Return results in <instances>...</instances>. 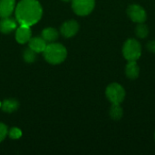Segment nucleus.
<instances>
[{"mask_svg":"<svg viewBox=\"0 0 155 155\" xmlns=\"http://www.w3.org/2000/svg\"><path fill=\"white\" fill-rule=\"evenodd\" d=\"M15 12L19 25L32 26L41 19L43 8L37 0H21L16 5Z\"/></svg>","mask_w":155,"mask_h":155,"instance_id":"1","label":"nucleus"},{"mask_svg":"<svg viewBox=\"0 0 155 155\" xmlns=\"http://www.w3.org/2000/svg\"><path fill=\"white\" fill-rule=\"evenodd\" d=\"M44 53L45 59L52 64H58L63 63L67 56L66 48L58 43H49L46 45Z\"/></svg>","mask_w":155,"mask_h":155,"instance_id":"2","label":"nucleus"},{"mask_svg":"<svg viewBox=\"0 0 155 155\" xmlns=\"http://www.w3.org/2000/svg\"><path fill=\"white\" fill-rule=\"evenodd\" d=\"M123 54L127 61H137L142 55L141 44L136 39H128L123 46Z\"/></svg>","mask_w":155,"mask_h":155,"instance_id":"3","label":"nucleus"},{"mask_svg":"<svg viewBox=\"0 0 155 155\" xmlns=\"http://www.w3.org/2000/svg\"><path fill=\"white\" fill-rule=\"evenodd\" d=\"M105 95L111 104H121L125 97V90L121 84L117 83H112L107 86L105 90Z\"/></svg>","mask_w":155,"mask_h":155,"instance_id":"4","label":"nucleus"},{"mask_svg":"<svg viewBox=\"0 0 155 155\" xmlns=\"http://www.w3.org/2000/svg\"><path fill=\"white\" fill-rule=\"evenodd\" d=\"M95 6V0H72L74 12L81 16L91 14Z\"/></svg>","mask_w":155,"mask_h":155,"instance_id":"5","label":"nucleus"},{"mask_svg":"<svg viewBox=\"0 0 155 155\" xmlns=\"http://www.w3.org/2000/svg\"><path fill=\"white\" fill-rule=\"evenodd\" d=\"M127 15L134 23H144L147 18V14L144 8L137 4H133L127 8Z\"/></svg>","mask_w":155,"mask_h":155,"instance_id":"6","label":"nucleus"},{"mask_svg":"<svg viewBox=\"0 0 155 155\" xmlns=\"http://www.w3.org/2000/svg\"><path fill=\"white\" fill-rule=\"evenodd\" d=\"M78 30H79V24L75 20H69L62 25L60 32L64 37L69 38L75 35Z\"/></svg>","mask_w":155,"mask_h":155,"instance_id":"7","label":"nucleus"},{"mask_svg":"<svg viewBox=\"0 0 155 155\" xmlns=\"http://www.w3.org/2000/svg\"><path fill=\"white\" fill-rule=\"evenodd\" d=\"M30 27L31 26L20 25L16 28L15 39L19 44H25V43L29 42V40L32 37V31H31Z\"/></svg>","mask_w":155,"mask_h":155,"instance_id":"8","label":"nucleus"},{"mask_svg":"<svg viewBox=\"0 0 155 155\" xmlns=\"http://www.w3.org/2000/svg\"><path fill=\"white\" fill-rule=\"evenodd\" d=\"M15 9V0H0V17H9Z\"/></svg>","mask_w":155,"mask_h":155,"instance_id":"9","label":"nucleus"},{"mask_svg":"<svg viewBox=\"0 0 155 155\" xmlns=\"http://www.w3.org/2000/svg\"><path fill=\"white\" fill-rule=\"evenodd\" d=\"M17 28L16 19L9 17H4L0 20V32L3 34H10Z\"/></svg>","mask_w":155,"mask_h":155,"instance_id":"10","label":"nucleus"},{"mask_svg":"<svg viewBox=\"0 0 155 155\" xmlns=\"http://www.w3.org/2000/svg\"><path fill=\"white\" fill-rule=\"evenodd\" d=\"M29 47L37 53H43L47 45V42L41 36V37H31L29 40Z\"/></svg>","mask_w":155,"mask_h":155,"instance_id":"11","label":"nucleus"},{"mask_svg":"<svg viewBox=\"0 0 155 155\" xmlns=\"http://www.w3.org/2000/svg\"><path fill=\"white\" fill-rule=\"evenodd\" d=\"M140 68L136 61H128L125 65V74L130 79H136L139 76Z\"/></svg>","mask_w":155,"mask_h":155,"instance_id":"12","label":"nucleus"},{"mask_svg":"<svg viewBox=\"0 0 155 155\" xmlns=\"http://www.w3.org/2000/svg\"><path fill=\"white\" fill-rule=\"evenodd\" d=\"M42 37L47 42V43H54L55 42L59 37V33L55 28L53 27H47L42 31Z\"/></svg>","mask_w":155,"mask_h":155,"instance_id":"13","label":"nucleus"},{"mask_svg":"<svg viewBox=\"0 0 155 155\" xmlns=\"http://www.w3.org/2000/svg\"><path fill=\"white\" fill-rule=\"evenodd\" d=\"M19 104L15 99H7L1 103V108L4 112L11 114L18 109Z\"/></svg>","mask_w":155,"mask_h":155,"instance_id":"14","label":"nucleus"},{"mask_svg":"<svg viewBox=\"0 0 155 155\" xmlns=\"http://www.w3.org/2000/svg\"><path fill=\"white\" fill-rule=\"evenodd\" d=\"M109 114L113 120L118 121V120L122 119L123 114H124V110L121 107L120 104H112Z\"/></svg>","mask_w":155,"mask_h":155,"instance_id":"15","label":"nucleus"},{"mask_svg":"<svg viewBox=\"0 0 155 155\" xmlns=\"http://www.w3.org/2000/svg\"><path fill=\"white\" fill-rule=\"evenodd\" d=\"M135 33H136V35L139 37V38H146L149 35V28L148 26L144 24V23H139L135 28Z\"/></svg>","mask_w":155,"mask_h":155,"instance_id":"16","label":"nucleus"},{"mask_svg":"<svg viewBox=\"0 0 155 155\" xmlns=\"http://www.w3.org/2000/svg\"><path fill=\"white\" fill-rule=\"evenodd\" d=\"M23 57L26 63H33L36 58V53L33 51L30 47H28L24 51Z\"/></svg>","mask_w":155,"mask_h":155,"instance_id":"17","label":"nucleus"},{"mask_svg":"<svg viewBox=\"0 0 155 155\" xmlns=\"http://www.w3.org/2000/svg\"><path fill=\"white\" fill-rule=\"evenodd\" d=\"M8 135H9V137L11 139L16 140V139H19L22 136V131L17 127H13L8 132Z\"/></svg>","mask_w":155,"mask_h":155,"instance_id":"18","label":"nucleus"},{"mask_svg":"<svg viewBox=\"0 0 155 155\" xmlns=\"http://www.w3.org/2000/svg\"><path fill=\"white\" fill-rule=\"evenodd\" d=\"M7 134H8V131H7L6 125L4 124L3 123H0V143L5 140Z\"/></svg>","mask_w":155,"mask_h":155,"instance_id":"19","label":"nucleus"},{"mask_svg":"<svg viewBox=\"0 0 155 155\" xmlns=\"http://www.w3.org/2000/svg\"><path fill=\"white\" fill-rule=\"evenodd\" d=\"M146 47H147V50H149L150 52L155 54V40L148 42L147 45H146Z\"/></svg>","mask_w":155,"mask_h":155,"instance_id":"20","label":"nucleus"},{"mask_svg":"<svg viewBox=\"0 0 155 155\" xmlns=\"http://www.w3.org/2000/svg\"><path fill=\"white\" fill-rule=\"evenodd\" d=\"M62 1H64V2H70V1H72V0H62Z\"/></svg>","mask_w":155,"mask_h":155,"instance_id":"21","label":"nucleus"},{"mask_svg":"<svg viewBox=\"0 0 155 155\" xmlns=\"http://www.w3.org/2000/svg\"><path fill=\"white\" fill-rule=\"evenodd\" d=\"M0 108H1V102H0Z\"/></svg>","mask_w":155,"mask_h":155,"instance_id":"22","label":"nucleus"},{"mask_svg":"<svg viewBox=\"0 0 155 155\" xmlns=\"http://www.w3.org/2000/svg\"><path fill=\"white\" fill-rule=\"evenodd\" d=\"M154 138H155V135H154Z\"/></svg>","mask_w":155,"mask_h":155,"instance_id":"23","label":"nucleus"}]
</instances>
